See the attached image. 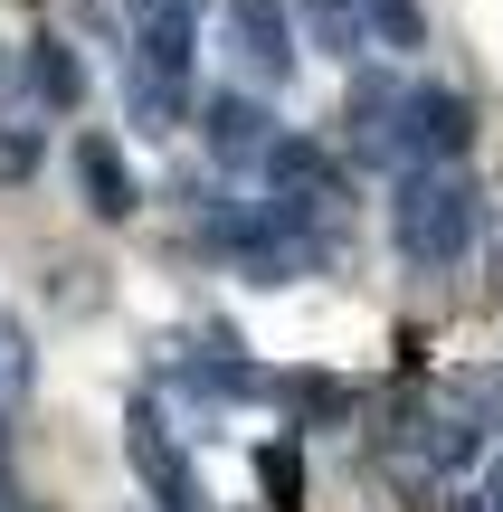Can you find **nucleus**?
Wrapping results in <instances>:
<instances>
[{
	"label": "nucleus",
	"mask_w": 503,
	"mask_h": 512,
	"mask_svg": "<svg viewBox=\"0 0 503 512\" xmlns=\"http://www.w3.org/2000/svg\"><path fill=\"white\" fill-rule=\"evenodd\" d=\"M19 86H29L38 114H76L86 105V67H76L67 38H29V48H19Z\"/></svg>",
	"instance_id": "nucleus-10"
},
{
	"label": "nucleus",
	"mask_w": 503,
	"mask_h": 512,
	"mask_svg": "<svg viewBox=\"0 0 503 512\" xmlns=\"http://www.w3.org/2000/svg\"><path fill=\"white\" fill-rule=\"evenodd\" d=\"M200 133H209V152H219V162H238V171H266V152L285 143L276 114H266L257 95H238V86L200 95Z\"/></svg>",
	"instance_id": "nucleus-8"
},
{
	"label": "nucleus",
	"mask_w": 503,
	"mask_h": 512,
	"mask_svg": "<svg viewBox=\"0 0 503 512\" xmlns=\"http://www.w3.org/2000/svg\"><path fill=\"white\" fill-rule=\"evenodd\" d=\"M257 181H266V200H276L285 219H304V228H314L323 209L342 200V162H333L323 143H304V133H285V143L266 152V171H257Z\"/></svg>",
	"instance_id": "nucleus-6"
},
{
	"label": "nucleus",
	"mask_w": 503,
	"mask_h": 512,
	"mask_svg": "<svg viewBox=\"0 0 503 512\" xmlns=\"http://www.w3.org/2000/svg\"><path fill=\"white\" fill-rule=\"evenodd\" d=\"M29 370H38L29 323H19V313L0 304V456H10V418H19V399H29Z\"/></svg>",
	"instance_id": "nucleus-13"
},
{
	"label": "nucleus",
	"mask_w": 503,
	"mask_h": 512,
	"mask_svg": "<svg viewBox=\"0 0 503 512\" xmlns=\"http://www.w3.org/2000/svg\"><path fill=\"white\" fill-rule=\"evenodd\" d=\"M124 114H133V133H152V143H171V133L190 124V19H133Z\"/></svg>",
	"instance_id": "nucleus-2"
},
{
	"label": "nucleus",
	"mask_w": 503,
	"mask_h": 512,
	"mask_svg": "<svg viewBox=\"0 0 503 512\" xmlns=\"http://www.w3.org/2000/svg\"><path fill=\"white\" fill-rule=\"evenodd\" d=\"M257 475H266V494H276V512H295V484H304L295 446H266V456H257Z\"/></svg>",
	"instance_id": "nucleus-15"
},
{
	"label": "nucleus",
	"mask_w": 503,
	"mask_h": 512,
	"mask_svg": "<svg viewBox=\"0 0 503 512\" xmlns=\"http://www.w3.org/2000/svg\"><path fill=\"white\" fill-rule=\"evenodd\" d=\"M447 512H494V503H447Z\"/></svg>",
	"instance_id": "nucleus-19"
},
{
	"label": "nucleus",
	"mask_w": 503,
	"mask_h": 512,
	"mask_svg": "<svg viewBox=\"0 0 503 512\" xmlns=\"http://www.w3.org/2000/svg\"><path fill=\"white\" fill-rule=\"evenodd\" d=\"M475 143V105L456 86H399V171H456Z\"/></svg>",
	"instance_id": "nucleus-4"
},
{
	"label": "nucleus",
	"mask_w": 503,
	"mask_h": 512,
	"mask_svg": "<svg viewBox=\"0 0 503 512\" xmlns=\"http://www.w3.org/2000/svg\"><path fill=\"white\" fill-rule=\"evenodd\" d=\"M29 171V133H0V181H19Z\"/></svg>",
	"instance_id": "nucleus-16"
},
{
	"label": "nucleus",
	"mask_w": 503,
	"mask_h": 512,
	"mask_svg": "<svg viewBox=\"0 0 503 512\" xmlns=\"http://www.w3.org/2000/svg\"><path fill=\"white\" fill-rule=\"evenodd\" d=\"M266 399H285L304 427H342V418H352V389L323 380V370H276V380H266Z\"/></svg>",
	"instance_id": "nucleus-12"
},
{
	"label": "nucleus",
	"mask_w": 503,
	"mask_h": 512,
	"mask_svg": "<svg viewBox=\"0 0 503 512\" xmlns=\"http://www.w3.org/2000/svg\"><path fill=\"white\" fill-rule=\"evenodd\" d=\"M342 133H352L361 162H399V86H371V76H361L352 105H342Z\"/></svg>",
	"instance_id": "nucleus-11"
},
{
	"label": "nucleus",
	"mask_w": 503,
	"mask_h": 512,
	"mask_svg": "<svg viewBox=\"0 0 503 512\" xmlns=\"http://www.w3.org/2000/svg\"><path fill=\"white\" fill-rule=\"evenodd\" d=\"M76 190H86L95 219H133V209H143V181H133L114 133H86V143H76Z\"/></svg>",
	"instance_id": "nucleus-9"
},
{
	"label": "nucleus",
	"mask_w": 503,
	"mask_h": 512,
	"mask_svg": "<svg viewBox=\"0 0 503 512\" xmlns=\"http://www.w3.org/2000/svg\"><path fill=\"white\" fill-rule=\"evenodd\" d=\"M219 38H228V67L247 76V86H285L304 57V29L285 0H228L219 10Z\"/></svg>",
	"instance_id": "nucleus-5"
},
{
	"label": "nucleus",
	"mask_w": 503,
	"mask_h": 512,
	"mask_svg": "<svg viewBox=\"0 0 503 512\" xmlns=\"http://www.w3.org/2000/svg\"><path fill=\"white\" fill-rule=\"evenodd\" d=\"M124 456H133V475L152 484V503H200V484H190V456H181V437H171V418L152 399H133L124 408Z\"/></svg>",
	"instance_id": "nucleus-7"
},
{
	"label": "nucleus",
	"mask_w": 503,
	"mask_h": 512,
	"mask_svg": "<svg viewBox=\"0 0 503 512\" xmlns=\"http://www.w3.org/2000/svg\"><path fill=\"white\" fill-rule=\"evenodd\" d=\"M503 427V370H447L437 389H418V456L437 465V475H456V465H475L494 446Z\"/></svg>",
	"instance_id": "nucleus-3"
},
{
	"label": "nucleus",
	"mask_w": 503,
	"mask_h": 512,
	"mask_svg": "<svg viewBox=\"0 0 503 512\" xmlns=\"http://www.w3.org/2000/svg\"><path fill=\"white\" fill-rule=\"evenodd\" d=\"M0 512H29V503H19V494H10V484H0Z\"/></svg>",
	"instance_id": "nucleus-17"
},
{
	"label": "nucleus",
	"mask_w": 503,
	"mask_h": 512,
	"mask_svg": "<svg viewBox=\"0 0 503 512\" xmlns=\"http://www.w3.org/2000/svg\"><path fill=\"white\" fill-rule=\"evenodd\" d=\"M475 228H485V200H475L466 171H399V190H390V247L409 256V266L447 275L456 256L475 247Z\"/></svg>",
	"instance_id": "nucleus-1"
},
{
	"label": "nucleus",
	"mask_w": 503,
	"mask_h": 512,
	"mask_svg": "<svg viewBox=\"0 0 503 512\" xmlns=\"http://www.w3.org/2000/svg\"><path fill=\"white\" fill-rule=\"evenodd\" d=\"M361 29H371L380 48H399V57L428 48V10H418V0H361Z\"/></svg>",
	"instance_id": "nucleus-14"
},
{
	"label": "nucleus",
	"mask_w": 503,
	"mask_h": 512,
	"mask_svg": "<svg viewBox=\"0 0 503 512\" xmlns=\"http://www.w3.org/2000/svg\"><path fill=\"white\" fill-rule=\"evenodd\" d=\"M485 503H494V512H503V465H494V494H485Z\"/></svg>",
	"instance_id": "nucleus-18"
}]
</instances>
